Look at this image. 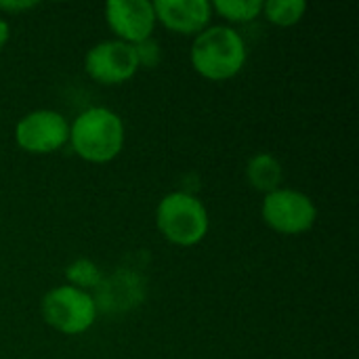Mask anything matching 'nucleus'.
Wrapping results in <instances>:
<instances>
[{"label":"nucleus","mask_w":359,"mask_h":359,"mask_svg":"<svg viewBox=\"0 0 359 359\" xmlns=\"http://www.w3.org/2000/svg\"><path fill=\"white\" fill-rule=\"evenodd\" d=\"M69 143L86 162H111L124 147V122L107 107H90L69 124Z\"/></svg>","instance_id":"1"},{"label":"nucleus","mask_w":359,"mask_h":359,"mask_svg":"<svg viewBox=\"0 0 359 359\" xmlns=\"http://www.w3.org/2000/svg\"><path fill=\"white\" fill-rule=\"evenodd\" d=\"M246 44L229 25H212L200 32L191 46L194 69L208 80H229L246 65Z\"/></svg>","instance_id":"2"},{"label":"nucleus","mask_w":359,"mask_h":359,"mask_svg":"<svg viewBox=\"0 0 359 359\" xmlns=\"http://www.w3.org/2000/svg\"><path fill=\"white\" fill-rule=\"evenodd\" d=\"M156 225L170 244L196 246L206 238L210 221L206 206L194 194L172 191L158 204Z\"/></svg>","instance_id":"3"},{"label":"nucleus","mask_w":359,"mask_h":359,"mask_svg":"<svg viewBox=\"0 0 359 359\" xmlns=\"http://www.w3.org/2000/svg\"><path fill=\"white\" fill-rule=\"evenodd\" d=\"M44 322L61 334H82L97 320V301L90 292L74 286H57L48 290L40 305Z\"/></svg>","instance_id":"4"},{"label":"nucleus","mask_w":359,"mask_h":359,"mask_svg":"<svg viewBox=\"0 0 359 359\" xmlns=\"http://www.w3.org/2000/svg\"><path fill=\"white\" fill-rule=\"evenodd\" d=\"M261 215L273 231L284 236H299L316 225L318 208L307 194L280 187L265 196Z\"/></svg>","instance_id":"5"},{"label":"nucleus","mask_w":359,"mask_h":359,"mask_svg":"<svg viewBox=\"0 0 359 359\" xmlns=\"http://www.w3.org/2000/svg\"><path fill=\"white\" fill-rule=\"evenodd\" d=\"M15 141L27 154H53L69 141V122L53 109L29 111L17 122Z\"/></svg>","instance_id":"6"},{"label":"nucleus","mask_w":359,"mask_h":359,"mask_svg":"<svg viewBox=\"0 0 359 359\" xmlns=\"http://www.w3.org/2000/svg\"><path fill=\"white\" fill-rule=\"evenodd\" d=\"M84 69L101 84H122L139 69L135 46L122 40H103L86 53Z\"/></svg>","instance_id":"7"},{"label":"nucleus","mask_w":359,"mask_h":359,"mask_svg":"<svg viewBox=\"0 0 359 359\" xmlns=\"http://www.w3.org/2000/svg\"><path fill=\"white\" fill-rule=\"evenodd\" d=\"M105 21L118 40L139 44L151 38L156 27L154 2L149 0H109L105 4Z\"/></svg>","instance_id":"8"},{"label":"nucleus","mask_w":359,"mask_h":359,"mask_svg":"<svg viewBox=\"0 0 359 359\" xmlns=\"http://www.w3.org/2000/svg\"><path fill=\"white\" fill-rule=\"evenodd\" d=\"M154 13L156 21H160L170 32L189 36L208 27L212 6L206 0H156Z\"/></svg>","instance_id":"9"},{"label":"nucleus","mask_w":359,"mask_h":359,"mask_svg":"<svg viewBox=\"0 0 359 359\" xmlns=\"http://www.w3.org/2000/svg\"><path fill=\"white\" fill-rule=\"evenodd\" d=\"M246 179L252 185V189L263 191L267 196L280 189L284 181V168L280 160H276L271 154H257L246 164Z\"/></svg>","instance_id":"10"},{"label":"nucleus","mask_w":359,"mask_h":359,"mask_svg":"<svg viewBox=\"0 0 359 359\" xmlns=\"http://www.w3.org/2000/svg\"><path fill=\"white\" fill-rule=\"evenodd\" d=\"M307 11V2L305 0H267L263 2V13L265 17L282 27L294 25L303 19Z\"/></svg>","instance_id":"11"},{"label":"nucleus","mask_w":359,"mask_h":359,"mask_svg":"<svg viewBox=\"0 0 359 359\" xmlns=\"http://www.w3.org/2000/svg\"><path fill=\"white\" fill-rule=\"evenodd\" d=\"M65 278H67L69 286L80 288L84 292H88L90 288H99L103 282L101 269L97 267V263L88 261V259H78V261L69 263L65 269Z\"/></svg>","instance_id":"12"},{"label":"nucleus","mask_w":359,"mask_h":359,"mask_svg":"<svg viewBox=\"0 0 359 359\" xmlns=\"http://www.w3.org/2000/svg\"><path fill=\"white\" fill-rule=\"evenodd\" d=\"M221 17L233 23H246L252 21L263 13V2L261 0H217L210 4Z\"/></svg>","instance_id":"13"},{"label":"nucleus","mask_w":359,"mask_h":359,"mask_svg":"<svg viewBox=\"0 0 359 359\" xmlns=\"http://www.w3.org/2000/svg\"><path fill=\"white\" fill-rule=\"evenodd\" d=\"M133 46H135V55H137L139 67H141V65H143V67H154V65L160 63L162 53H160V44H158L156 40L147 38V40H143V42H139V44H133Z\"/></svg>","instance_id":"14"},{"label":"nucleus","mask_w":359,"mask_h":359,"mask_svg":"<svg viewBox=\"0 0 359 359\" xmlns=\"http://www.w3.org/2000/svg\"><path fill=\"white\" fill-rule=\"evenodd\" d=\"M36 6H38V2H34V0H0V11H6V13L29 11Z\"/></svg>","instance_id":"15"},{"label":"nucleus","mask_w":359,"mask_h":359,"mask_svg":"<svg viewBox=\"0 0 359 359\" xmlns=\"http://www.w3.org/2000/svg\"><path fill=\"white\" fill-rule=\"evenodd\" d=\"M8 36H11V27H8V23L4 19H0V50L8 42Z\"/></svg>","instance_id":"16"}]
</instances>
